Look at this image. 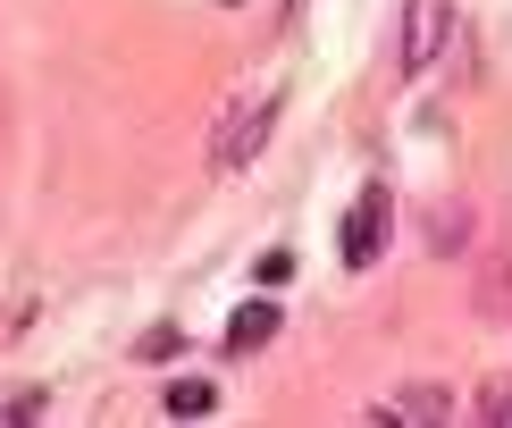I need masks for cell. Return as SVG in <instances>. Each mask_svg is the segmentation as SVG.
Wrapping results in <instances>:
<instances>
[{
  "label": "cell",
  "instance_id": "cell-9",
  "mask_svg": "<svg viewBox=\"0 0 512 428\" xmlns=\"http://www.w3.org/2000/svg\"><path fill=\"white\" fill-rule=\"evenodd\" d=\"M479 420L512 428V378H487V387H479Z\"/></svg>",
  "mask_w": 512,
  "mask_h": 428
},
{
  "label": "cell",
  "instance_id": "cell-7",
  "mask_svg": "<svg viewBox=\"0 0 512 428\" xmlns=\"http://www.w3.org/2000/svg\"><path fill=\"white\" fill-rule=\"evenodd\" d=\"M210 403H219V387H210V378H168V412H177V420H202Z\"/></svg>",
  "mask_w": 512,
  "mask_h": 428
},
{
  "label": "cell",
  "instance_id": "cell-6",
  "mask_svg": "<svg viewBox=\"0 0 512 428\" xmlns=\"http://www.w3.org/2000/svg\"><path fill=\"white\" fill-rule=\"evenodd\" d=\"M462 235H471V202H437L429 210V252H462Z\"/></svg>",
  "mask_w": 512,
  "mask_h": 428
},
{
  "label": "cell",
  "instance_id": "cell-8",
  "mask_svg": "<svg viewBox=\"0 0 512 428\" xmlns=\"http://www.w3.org/2000/svg\"><path fill=\"white\" fill-rule=\"evenodd\" d=\"M479 303H487V311H496L504 328H512V261H496V269L479 277Z\"/></svg>",
  "mask_w": 512,
  "mask_h": 428
},
{
  "label": "cell",
  "instance_id": "cell-1",
  "mask_svg": "<svg viewBox=\"0 0 512 428\" xmlns=\"http://www.w3.org/2000/svg\"><path fill=\"white\" fill-rule=\"evenodd\" d=\"M277 110H286V84H261V93H236L219 110V135H210V168L236 177V168L261 160V143L277 135Z\"/></svg>",
  "mask_w": 512,
  "mask_h": 428
},
{
  "label": "cell",
  "instance_id": "cell-5",
  "mask_svg": "<svg viewBox=\"0 0 512 428\" xmlns=\"http://www.w3.org/2000/svg\"><path fill=\"white\" fill-rule=\"evenodd\" d=\"M277 319H286L277 303H244L236 319H227V353H252V345H269V336H277Z\"/></svg>",
  "mask_w": 512,
  "mask_h": 428
},
{
  "label": "cell",
  "instance_id": "cell-3",
  "mask_svg": "<svg viewBox=\"0 0 512 428\" xmlns=\"http://www.w3.org/2000/svg\"><path fill=\"white\" fill-rule=\"evenodd\" d=\"M378 252H387V185H370V194L353 202V219H345V261L370 269Z\"/></svg>",
  "mask_w": 512,
  "mask_h": 428
},
{
  "label": "cell",
  "instance_id": "cell-2",
  "mask_svg": "<svg viewBox=\"0 0 512 428\" xmlns=\"http://www.w3.org/2000/svg\"><path fill=\"white\" fill-rule=\"evenodd\" d=\"M445 42H454V0H403V51H395V68L420 76Z\"/></svg>",
  "mask_w": 512,
  "mask_h": 428
},
{
  "label": "cell",
  "instance_id": "cell-4",
  "mask_svg": "<svg viewBox=\"0 0 512 428\" xmlns=\"http://www.w3.org/2000/svg\"><path fill=\"white\" fill-rule=\"evenodd\" d=\"M445 412H454V395H445V387H403V395L378 403L370 420H445Z\"/></svg>",
  "mask_w": 512,
  "mask_h": 428
}]
</instances>
